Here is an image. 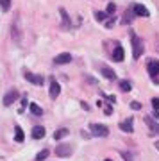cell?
Returning a JSON list of instances; mask_svg holds the SVG:
<instances>
[{
    "label": "cell",
    "instance_id": "cell-32",
    "mask_svg": "<svg viewBox=\"0 0 159 161\" xmlns=\"http://www.w3.org/2000/svg\"><path fill=\"white\" fill-rule=\"evenodd\" d=\"M106 161H113V159H106Z\"/></svg>",
    "mask_w": 159,
    "mask_h": 161
},
{
    "label": "cell",
    "instance_id": "cell-19",
    "mask_svg": "<svg viewBox=\"0 0 159 161\" xmlns=\"http://www.w3.org/2000/svg\"><path fill=\"white\" fill-rule=\"evenodd\" d=\"M30 113H32V115H36V116H41V115H43V109H41L38 104L30 102Z\"/></svg>",
    "mask_w": 159,
    "mask_h": 161
},
{
    "label": "cell",
    "instance_id": "cell-24",
    "mask_svg": "<svg viewBox=\"0 0 159 161\" xmlns=\"http://www.w3.org/2000/svg\"><path fill=\"white\" fill-rule=\"evenodd\" d=\"M0 6H2V11H9L11 9V0H0Z\"/></svg>",
    "mask_w": 159,
    "mask_h": 161
},
{
    "label": "cell",
    "instance_id": "cell-23",
    "mask_svg": "<svg viewBox=\"0 0 159 161\" xmlns=\"http://www.w3.org/2000/svg\"><path fill=\"white\" fill-rule=\"evenodd\" d=\"M47 158H48V150H47V149L36 154V161H43V159H47Z\"/></svg>",
    "mask_w": 159,
    "mask_h": 161
},
{
    "label": "cell",
    "instance_id": "cell-3",
    "mask_svg": "<svg viewBox=\"0 0 159 161\" xmlns=\"http://www.w3.org/2000/svg\"><path fill=\"white\" fill-rule=\"evenodd\" d=\"M56 154L59 156V158H68V156L74 154V147L68 143H59V147L56 149Z\"/></svg>",
    "mask_w": 159,
    "mask_h": 161
},
{
    "label": "cell",
    "instance_id": "cell-2",
    "mask_svg": "<svg viewBox=\"0 0 159 161\" xmlns=\"http://www.w3.org/2000/svg\"><path fill=\"white\" fill-rule=\"evenodd\" d=\"M90 129H91V132H93V136H98V138L109 136V129L106 125H102V124H91Z\"/></svg>",
    "mask_w": 159,
    "mask_h": 161
},
{
    "label": "cell",
    "instance_id": "cell-15",
    "mask_svg": "<svg viewBox=\"0 0 159 161\" xmlns=\"http://www.w3.org/2000/svg\"><path fill=\"white\" fill-rule=\"evenodd\" d=\"M43 136H45V127L43 125H36L34 129H32V138L40 140V138H43Z\"/></svg>",
    "mask_w": 159,
    "mask_h": 161
},
{
    "label": "cell",
    "instance_id": "cell-30",
    "mask_svg": "<svg viewBox=\"0 0 159 161\" xmlns=\"http://www.w3.org/2000/svg\"><path fill=\"white\" fill-rule=\"evenodd\" d=\"M80 106H82V109H90V106H88L86 102H80Z\"/></svg>",
    "mask_w": 159,
    "mask_h": 161
},
{
    "label": "cell",
    "instance_id": "cell-6",
    "mask_svg": "<svg viewBox=\"0 0 159 161\" xmlns=\"http://www.w3.org/2000/svg\"><path fill=\"white\" fill-rule=\"evenodd\" d=\"M16 98H18V92H16V90L7 92L6 97H4V106H11V104H14V102H16Z\"/></svg>",
    "mask_w": 159,
    "mask_h": 161
},
{
    "label": "cell",
    "instance_id": "cell-8",
    "mask_svg": "<svg viewBox=\"0 0 159 161\" xmlns=\"http://www.w3.org/2000/svg\"><path fill=\"white\" fill-rule=\"evenodd\" d=\"M145 124H147V125L150 127L152 134H159V124H157L156 120H154L152 116H145Z\"/></svg>",
    "mask_w": 159,
    "mask_h": 161
},
{
    "label": "cell",
    "instance_id": "cell-20",
    "mask_svg": "<svg viewBox=\"0 0 159 161\" xmlns=\"http://www.w3.org/2000/svg\"><path fill=\"white\" fill-rule=\"evenodd\" d=\"M118 84H120V90H122V92H131V88H132V84L129 80H120Z\"/></svg>",
    "mask_w": 159,
    "mask_h": 161
},
{
    "label": "cell",
    "instance_id": "cell-22",
    "mask_svg": "<svg viewBox=\"0 0 159 161\" xmlns=\"http://www.w3.org/2000/svg\"><path fill=\"white\" fill-rule=\"evenodd\" d=\"M95 16H97L98 22L106 23V20H107V13H106V11H97V13H95Z\"/></svg>",
    "mask_w": 159,
    "mask_h": 161
},
{
    "label": "cell",
    "instance_id": "cell-13",
    "mask_svg": "<svg viewBox=\"0 0 159 161\" xmlns=\"http://www.w3.org/2000/svg\"><path fill=\"white\" fill-rule=\"evenodd\" d=\"M148 74H150V77L159 75V61H150L148 63Z\"/></svg>",
    "mask_w": 159,
    "mask_h": 161
},
{
    "label": "cell",
    "instance_id": "cell-11",
    "mask_svg": "<svg viewBox=\"0 0 159 161\" xmlns=\"http://www.w3.org/2000/svg\"><path fill=\"white\" fill-rule=\"evenodd\" d=\"M100 72H102V75L106 77V79H109V80H114V79H116V74H114L113 70L109 68V66H106V64H104V66H100Z\"/></svg>",
    "mask_w": 159,
    "mask_h": 161
},
{
    "label": "cell",
    "instance_id": "cell-9",
    "mask_svg": "<svg viewBox=\"0 0 159 161\" xmlns=\"http://www.w3.org/2000/svg\"><path fill=\"white\" fill-rule=\"evenodd\" d=\"M132 11H134V14H138V16H145L147 18L150 13H148V9L143 4H134V7H132Z\"/></svg>",
    "mask_w": 159,
    "mask_h": 161
},
{
    "label": "cell",
    "instance_id": "cell-5",
    "mask_svg": "<svg viewBox=\"0 0 159 161\" xmlns=\"http://www.w3.org/2000/svg\"><path fill=\"white\" fill-rule=\"evenodd\" d=\"M54 63L56 64H68V63H72V54H70V52H63V54H59V56L54 58Z\"/></svg>",
    "mask_w": 159,
    "mask_h": 161
},
{
    "label": "cell",
    "instance_id": "cell-10",
    "mask_svg": "<svg viewBox=\"0 0 159 161\" xmlns=\"http://www.w3.org/2000/svg\"><path fill=\"white\" fill-rule=\"evenodd\" d=\"M59 93H61V86H59V82H57V80H52V82H50V98H57V97H59Z\"/></svg>",
    "mask_w": 159,
    "mask_h": 161
},
{
    "label": "cell",
    "instance_id": "cell-31",
    "mask_svg": "<svg viewBox=\"0 0 159 161\" xmlns=\"http://www.w3.org/2000/svg\"><path fill=\"white\" fill-rule=\"evenodd\" d=\"M156 149H157V150H159V142H156Z\"/></svg>",
    "mask_w": 159,
    "mask_h": 161
},
{
    "label": "cell",
    "instance_id": "cell-28",
    "mask_svg": "<svg viewBox=\"0 0 159 161\" xmlns=\"http://www.w3.org/2000/svg\"><path fill=\"white\" fill-rule=\"evenodd\" d=\"M131 108H132V109H134V111H138V109H141V104H140V102H136V100H134V102H131Z\"/></svg>",
    "mask_w": 159,
    "mask_h": 161
},
{
    "label": "cell",
    "instance_id": "cell-1",
    "mask_svg": "<svg viewBox=\"0 0 159 161\" xmlns=\"http://www.w3.org/2000/svg\"><path fill=\"white\" fill-rule=\"evenodd\" d=\"M131 40H132V56H134V59H140V56L143 54V41L134 32H131Z\"/></svg>",
    "mask_w": 159,
    "mask_h": 161
},
{
    "label": "cell",
    "instance_id": "cell-21",
    "mask_svg": "<svg viewBox=\"0 0 159 161\" xmlns=\"http://www.w3.org/2000/svg\"><path fill=\"white\" fill-rule=\"evenodd\" d=\"M59 13H61V16H63V23H64V27H70V16L66 14V11L64 9H59Z\"/></svg>",
    "mask_w": 159,
    "mask_h": 161
},
{
    "label": "cell",
    "instance_id": "cell-14",
    "mask_svg": "<svg viewBox=\"0 0 159 161\" xmlns=\"http://www.w3.org/2000/svg\"><path fill=\"white\" fill-rule=\"evenodd\" d=\"M113 58H114V61H123V58H125V54H123V47L120 45H116V48H114V52H113Z\"/></svg>",
    "mask_w": 159,
    "mask_h": 161
},
{
    "label": "cell",
    "instance_id": "cell-12",
    "mask_svg": "<svg viewBox=\"0 0 159 161\" xmlns=\"http://www.w3.org/2000/svg\"><path fill=\"white\" fill-rule=\"evenodd\" d=\"M120 129L125 132H132L134 131V125H132V118H127V120L120 122Z\"/></svg>",
    "mask_w": 159,
    "mask_h": 161
},
{
    "label": "cell",
    "instance_id": "cell-17",
    "mask_svg": "<svg viewBox=\"0 0 159 161\" xmlns=\"http://www.w3.org/2000/svg\"><path fill=\"white\" fill-rule=\"evenodd\" d=\"M14 138H16L18 143H22L23 140H25V136H23V131H22V127H20V125L14 127Z\"/></svg>",
    "mask_w": 159,
    "mask_h": 161
},
{
    "label": "cell",
    "instance_id": "cell-27",
    "mask_svg": "<svg viewBox=\"0 0 159 161\" xmlns=\"http://www.w3.org/2000/svg\"><path fill=\"white\" fill-rule=\"evenodd\" d=\"M120 154H122V158H123L125 161H132V159H134V158H132V154H129V152H125V150H122Z\"/></svg>",
    "mask_w": 159,
    "mask_h": 161
},
{
    "label": "cell",
    "instance_id": "cell-16",
    "mask_svg": "<svg viewBox=\"0 0 159 161\" xmlns=\"http://www.w3.org/2000/svg\"><path fill=\"white\" fill-rule=\"evenodd\" d=\"M70 134V131L66 129V127H61V129H57L56 132H54V138L56 140H61V138H64V136H68Z\"/></svg>",
    "mask_w": 159,
    "mask_h": 161
},
{
    "label": "cell",
    "instance_id": "cell-18",
    "mask_svg": "<svg viewBox=\"0 0 159 161\" xmlns=\"http://www.w3.org/2000/svg\"><path fill=\"white\" fill-rule=\"evenodd\" d=\"M134 16H136V14H134V11L127 9V11L123 13V20H122V22H123V23H131L132 20H134Z\"/></svg>",
    "mask_w": 159,
    "mask_h": 161
},
{
    "label": "cell",
    "instance_id": "cell-25",
    "mask_svg": "<svg viewBox=\"0 0 159 161\" xmlns=\"http://www.w3.org/2000/svg\"><path fill=\"white\" fill-rule=\"evenodd\" d=\"M114 11H116V4H114V2H109V4H107V9H106L107 16H109V14H114Z\"/></svg>",
    "mask_w": 159,
    "mask_h": 161
},
{
    "label": "cell",
    "instance_id": "cell-7",
    "mask_svg": "<svg viewBox=\"0 0 159 161\" xmlns=\"http://www.w3.org/2000/svg\"><path fill=\"white\" fill-rule=\"evenodd\" d=\"M13 40L14 41H18V43H20V41H22V31H20V20H16V22L13 23Z\"/></svg>",
    "mask_w": 159,
    "mask_h": 161
},
{
    "label": "cell",
    "instance_id": "cell-26",
    "mask_svg": "<svg viewBox=\"0 0 159 161\" xmlns=\"http://www.w3.org/2000/svg\"><path fill=\"white\" fill-rule=\"evenodd\" d=\"M114 22H116V18H114V16H109L107 20H106V23H104V25H106L107 29H111V27H114Z\"/></svg>",
    "mask_w": 159,
    "mask_h": 161
},
{
    "label": "cell",
    "instance_id": "cell-4",
    "mask_svg": "<svg viewBox=\"0 0 159 161\" xmlns=\"http://www.w3.org/2000/svg\"><path fill=\"white\" fill-rule=\"evenodd\" d=\"M25 79H27L29 82L36 84V86H41V84L45 82V77H41V75H38V74H30V72H25Z\"/></svg>",
    "mask_w": 159,
    "mask_h": 161
},
{
    "label": "cell",
    "instance_id": "cell-29",
    "mask_svg": "<svg viewBox=\"0 0 159 161\" xmlns=\"http://www.w3.org/2000/svg\"><path fill=\"white\" fill-rule=\"evenodd\" d=\"M152 106H154V108H156V109L159 111V98H157V97H156V98H152Z\"/></svg>",
    "mask_w": 159,
    "mask_h": 161
}]
</instances>
